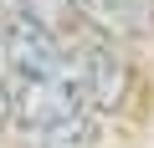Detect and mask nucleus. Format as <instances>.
<instances>
[{"label":"nucleus","instance_id":"obj_4","mask_svg":"<svg viewBox=\"0 0 154 148\" xmlns=\"http://www.w3.org/2000/svg\"><path fill=\"white\" fill-rule=\"evenodd\" d=\"M72 5H77V16H88V21L103 26L108 36H128V31H139V16H144L139 0H72Z\"/></svg>","mask_w":154,"mask_h":148},{"label":"nucleus","instance_id":"obj_1","mask_svg":"<svg viewBox=\"0 0 154 148\" xmlns=\"http://www.w3.org/2000/svg\"><path fill=\"white\" fill-rule=\"evenodd\" d=\"M62 66H67V41H57L46 26H36L21 10H11L0 21V71H5V82L51 77Z\"/></svg>","mask_w":154,"mask_h":148},{"label":"nucleus","instance_id":"obj_5","mask_svg":"<svg viewBox=\"0 0 154 148\" xmlns=\"http://www.w3.org/2000/svg\"><path fill=\"white\" fill-rule=\"evenodd\" d=\"M16 10L31 16L36 26H46L57 41H67V31H72V21H77V5H72V0H16Z\"/></svg>","mask_w":154,"mask_h":148},{"label":"nucleus","instance_id":"obj_2","mask_svg":"<svg viewBox=\"0 0 154 148\" xmlns=\"http://www.w3.org/2000/svg\"><path fill=\"white\" fill-rule=\"evenodd\" d=\"M72 66H77V87H82V102H88L93 112H113V107L123 102L128 66H123V56H118L108 41H88V46H77Z\"/></svg>","mask_w":154,"mask_h":148},{"label":"nucleus","instance_id":"obj_3","mask_svg":"<svg viewBox=\"0 0 154 148\" xmlns=\"http://www.w3.org/2000/svg\"><path fill=\"white\" fill-rule=\"evenodd\" d=\"M93 138H98V118H93V107H77V112L46 123L41 133H31L36 148H93Z\"/></svg>","mask_w":154,"mask_h":148},{"label":"nucleus","instance_id":"obj_6","mask_svg":"<svg viewBox=\"0 0 154 148\" xmlns=\"http://www.w3.org/2000/svg\"><path fill=\"white\" fill-rule=\"evenodd\" d=\"M11 123V87H5V71H0V128Z\"/></svg>","mask_w":154,"mask_h":148}]
</instances>
